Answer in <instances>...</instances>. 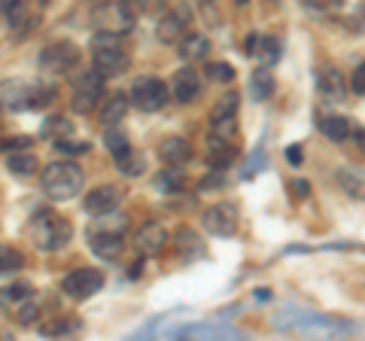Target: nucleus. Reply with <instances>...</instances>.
<instances>
[{
  "instance_id": "58836bf2",
  "label": "nucleus",
  "mask_w": 365,
  "mask_h": 341,
  "mask_svg": "<svg viewBox=\"0 0 365 341\" xmlns=\"http://www.w3.org/2000/svg\"><path fill=\"white\" fill-rule=\"evenodd\" d=\"M265 162H268V158H265V150H262V146H259V150H256V153H253V156H250L247 162H244V170H241V177H244V180L256 177L259 170H265Z\"/></svg>"
},
{
  "instance_id": "8fccbe9b",
  "label": "nucleus",
  "mask_w": 365,
  "mask_h": 341,
  "mask_svg": "<svg viewBox=\"0 0 365 341\" xmlns=\"http://www.w3.org/2000/svg\"><path fill=\"white\" fill-rule=\"evenodd\" d=\"M289 189L295 192V198H307V195H311V183H307V180H292Z\"/></svg>"
},
{
  "instance_id": "ea45409f",
  "label": "nucleus",
  "mask_w": 365,
  "mask_h": 341,
  "mask_svg": "<svg viewBox=\"0 0 365 341\" xmlns=\"http://www.w3.org/2000/svg\"><path fill=\"white\" fill-rule=\"evenodd\" d=\"M207 76L216 79V83H232V79H235V67L225 64V61H213L207 67Z\"/></svg>"
},
{
  "instance_id": "aec40b11",
  "label": "nucleus",
  "mask_w": 365,
  "mask_h": 341,
  "mask_svg": "<svg viewBox=\"0 0 365 341\" xmlns=\"http://www.w3.org/2000/svg\"><path fill=\"white\" fill-rule=\"evenodd\" d=\"M158 158L170 168H182L192 158V143L186 138H165L158 143Z\"/></svg>"
},
{
  "instance_id": "a211bd4d",
  "label": "nucleus",
  "mask_w": 365,
  "mask_h": 341,
  "mask_svg": "<svg viewBox=\"0 0 365 341\" xmlns=\"http://www.w3.org/2000/svg\"><path fill=\"white\" fill-rule=\"evenodd\" d=\"M317 88L326 101H344L347 98V79L338 67H323L317 76Z\"/></svg>"
},
{
  "instance_id": "6e6552de",
  "label": "nucleus",
  "mask_w": 365,
  "mask_h": 341,
  "mask_svg": "<svg viewBox=\"0 0 365 341\" xmlns=\"http://www.w3.org/2000/svg\"><path fill=\"white\" fill-rule=\"evenodd\" d=\"M98 290H104V275L98 268H76L61 280V292L73 302H86Z\"/></svg>"
},
{
  "instance_id": "20e7f679",
  "label": "nucleus",
  "mask_w": 365,
  "mask_h": 341,
  "mask_svg": "<svg viewBox=\"0 0 365 341\" xmlns=\"http://www.w3.org/2000/svg\"><path fill=\"white\" fill-rule=\"evenodd\" d=\"M40 186L52 201H71L83 192V170L71 158H61V162H52L43 168Z\"/></svg>"
},
{
  "instance_id": "f3484780",
  "label": "nucleus",
  "mask_w": 365,
  "mask_h": 341,
  "mask_svg": "<svg viewBox=\"0 0 365 341\" xmlns=\"http://www.w3.org/2000/svg\"><path fill=\"white\" fill-rule=\"evenodd\" d=\"M247 55L259 58L265 67L280 61V40L277 37H262V34H250L247 37Z\"/></svg>"
},
{
  "instance_id": "f257e3e1",
  "label": "nucleus",
  "mask_w": 365,
  "mask_h": 341,
  "mask_svg": "<svg viewBox=\"0 0 365 341\" xmlns=\"http://www.w3.org/2000/svg\"><path fill=\"white\" fill-rule=\"evenodd\" d=\"M271 326L280 329V332H304V335H350L356 332V323L347 320H335V317L326 314H314L304 308H280L271 317Z\"/></svg>"
},
{
  "instance_id": "f704fd0d",
  "label": "nucleus",
  "mask_w": 365,
  "mask_h": 341,
  "mask_svg": "<svg viewBox=\"0 0 365 341\" xmlns=\"http://www.w3.org/2000/svg\"><path fill=\"white\" fill-rule=\"evenodd\" d=\"M116 168H119V174L122 177H140L143 174V168H146V162H143V156L140 153H125L122 158H116Z\"/></svg>"
},
{
  "instance_id": "c85d7f7f",
  "label": "nucleus",
  "mask_w": 365,
  "mask_h": 341,
  "mask_svg": "<svg viewBox=\"0 0 365 341\" xmlns=\"http://www.w3.org/2000/svg\"><path fill=\"white\" fill-rule=\"evenodd\" d=\"M91 229H98V232H116V235H125L128 232V217L116 208V210H110L104 213V217H95V225Z\"/></svg>"
},
{
  "instance_id": "473e14b6",
  "label": "nucleus",
  "mask_w": 365,
  "mask_h": 341,
  "mask_svg": "<svg viewBox=\"0 0 365 341\" xmlns=\"http://www.w3.org/2000/svg\"><path fill=\"white\" fill-rule=\"evenodd\" d=\"M43 138L46 141H61V138H71L73 134V122H67V119H61V116H52V119H46L43 122Z\"/></svg>"
},
{
  "instance_id": "79ce46f5",
  "label": "nucleus",
  "mask_w": 365,
  "mask_h": 341,
  "mask_svg": "<svg viewBox=\"0 0 365 341\" xmlns=\"http://www.w3.org/2000/svg\"><path fill=\"white\" fill-rule=\"evenodd\" d=\"M4 299H9V302H25V299H31V283H13V287H6L4 290Z\"/></svg>"
},
{
  "instance_id": "39448f33",
  "label": "nucleus",
  "mask_w": 365,
  "mask_h": 341,
  "mask_svg": "<svg viewBox=\"0 0 365 341\" xmlns=\"http://www.w3.org/2000/svg\"><path fill=\"white\" fill-rule=\"evenodd\" d=\"M91 25H95L98 31H110V34H119V37H125L134 21H137V13L131 9L128 0H101L98 6H91Z\"/></svg>"
},
{
  "instance_id": "f8f14e48",
  "label": "nucleus",
  "mask_w": 365,
  "mask_h": 341,
  "mask_svg": "<svg viewBox=\"0 0 365 341\" xmlns=\"http://www.w3.org/2000/svg\"><path fill=\"white\" fill-rule=\"evenodd\" d=\"M168 241L170 238H168V229L162 223H143L134 235V247L140 256H158L168 247Z\"/></svg>"
},
{
  "instance_id": "4be33fe9",
  "label": "nucleus",
  "mask_w": 365,
  "mask_h": 341,
  "mask_svg": "<svg viewBox=\"0 0 365 341\" xmlns=\"http://www.w3.org/2000/svg\"><path fill=\"white\" fill-rule=\"evenodd\" d=\"M168 335H180V338H241L237 329H232V326H216V323L180 326V329H170Z\"/></svg>"
},
{
  "instance_id": "c03bdc74",
  "label": "nucleus",
  "mask_w": 365,
  "mask_h": 341,
  "mask_svg": "<svg viewBox=\"0 0 365 341\" xmlns=\"http://www.w3.org/2000/svg\"><path fill=\"white\" fill-rule=\"evenodd\" d=\"M76 329V323H64V320H55V323H46L40 332L46 335V338H52V335H64V332H73Z\"/></svg>"
},
{
  "instance_id": "4c0bfd02",
  "label": "nucleus",
  "mask_w": 365,
  "mask_h": 341,
  "mask_svg": "<svg viewBox=\"0 0 365 341\" xmlns=\"http://www.w3.org/2000/svg\"><path fill=\"white\" fill-rule=\"evenodd\" d=\"M237 104H241L237 92H225L220 101H216V107H213L210 116H232V113H237Z\"/></svg>"
},
{
  "instance_id": "5fc2aeb1",
  "label": "nucleus",
  "mask_w": 365,
  "mask_h": 341,
  "mask_svg": "<svg viewBox=\"0 0 365 341\" xmlns=\"http://www.w3.org/2000/svg\"><path fill=\"white\" fill-rule=\"evenodd\" d=\"M250 4V0H237V6H247Z\"/></svg>"
},
{
  "instance_id": "7ed1b4c3",
  "label": "nucleus",
  "mask_w": 365,
  "mask_h": 341,
  "mask_svg": "<svg viewBox=\"0 0 365 341\" xmlns=\"http://www.w3.org/2000/svg\"><path fill=\"white\" fill-rule=\"evenodd\" d=\"M91 61H95V71L101 76H122L131 67V55L119 34L98 31L91 37Z\"/></svg>"
},
{
  "instance_id": "9b49d317",
  "label": "nucleus",
  "mask_w": 365,
  "mask_h": 341,
  "mask_svg": "<svg viewBox=\"0 0 365 341\" xmlns=\"http://www.w3.org/2000/svg\"><path fill=\"white\" fill-rule=\"evenodd\" d=\"M201 223L216 238H232L237 232V208L232 201H220L201 213Z\"/></svg>"
},
{
  "instance_id": "bb28decb",
  "label": "nucleus",
  "mask_w": 365,
  "mask_h": 341,
  "mask_svg": "<svg viewBox=\"0 0 365 341\" xmlns=\"http://www.w3.org/2000/svg\"><path fill=\"white\" fill-rule=\"evenodd\" d=\"M319 131H323L329 141L344 143L350 134H353V125H350V119H344V116H319Z\"/></svg>"
},
{
  "instance_id": "09e8293b",
  "label": "nucleus",
  "mask_w": 365,
  "mask_h": 341,
  "mask_svg": "<svg viewBox=\"0 0 365 341\" xmlns=\"http://www.w3.org/2000/svg\"><path fill=\"white\" fill-rule=\"evenodd\" d=\"M216 186H222V170H213L210 177H204L201 183H198V189H201V192H207V189H216Z\"/></svg>"
},
{
  "instance_id": "393cba45",
  "label": "nucleus",
  "mask_w": 365,
  "mask_h": 341,
  "mask_svg": "<svg viewBox=\"0 0 365 341\" xmlns=\"http://www.w3.org/2000/svg\"><path fill=\"white\" fill-rule=\"evenodd\" d=\"M271 95H274V73L268 67H256V71L250 73V98H253L256 104H265Z\"/></svg>"
},
{
  "instance_id": "1a4fd4ad",
  "label": "nucleus",
  "mask_w": 365,
  "mask_h": 341,
  "mask_svg": "<svg viewBox=\"0 0 365 341\" xmlns=\"http://www.w3.org/2000/svg\"><path fill=\"white\" fill-rule=\"evenodd\" d=\"M192 25V6L189 4H177L168 16H162L155 21V37L165 46H177V43L186 37V28Z\"/></svg>"
},
{
  "instance_id": "0eeeda50",
  "label": "nucleus",
  "mask_w": 365,
  "mask_h": 341,
  "mask_svg": "<svg viewBox=\"0 0 365 341\" xmlns=\"http://www.w3.org/2000/svg\"><path fill=\"white\" fill-rule=\"evenodd\" d=\"M168 86L162 83L158 76H143V79H137V83L131 86V104L137 110H143V113H155V110H162L168 104Z\"/></svg>"
},
{
  "instance_id": "a18cd8bd",
  "label": "nucleus",
  "mask_w": 365,
  "mask_h": 341,
  "mask_svg": "<svg viewBox=\"0 0 365 341\" xmlns=\"http://www.w3.org/2000/svg\"><path fill=\"white\" fill-rule=\"evenodd\" d=\"M34 141L31 138H6L0 141V153H16V150H28Z\"/></svg>"
},
{
  "instance_id": "c9c22d12",
  "label": "nucleus",
  "mask_w": 365,
  "mask_h": 341,
  "mask_svg": "<svg viewBox=\"0 0 365 341\" xmlns=\"http://www.w3.org/2000/svg\"><path fill=\"white\" fill-rule=\"evenodd\" d=\"M155 186L162 189V192H168V195L180 192V189H182V174H180V168H170V165H168V170H162V174H158Z\"/></svg>"
},
{
  "instance_id": "49530a36",
  "label": "nucleus",
  "mask_w": 365,
  "mask_h": 341,
  "mask_svg": "<svg viewBox=\"0 0 365 341\" xmlns=\"http://www.w3.org/2000/svg\"><path fill=\"white\" fill-rule=\"evenodd\" d=\"M350 88H353V95H365V61L353 71L350 76Z\"/></svg>"
},
{
  "instance_id": "a19ab883",
  "label": "nucleus",
  "mask_w": 365,
  "mask_h": 341,
  "mask_svg": "<svg viewBox=\"0 0 365 341\" xmlns=\"http://www.w3.org/2000/svg\"><path fill=\"white\" fill-rule=\"evenodd\" d=\"M52 146H55L58 153H64V156H83V153H88V143H76V141H71V138L55 141Z\"/></svg>"
},
{
  "instance_id": "3c124183",
  "label": "nucleus",
  "mask_w": 365,
  "mask_h": 341,
  "mask_svg": "<svg viewBox=\"0 0 365 341\" xmlns=\"http://www.w3.org/2000/svg\"><path fill=\"white\" fill-rule=\"evenodd\" d=\"M287 158H289V165H302V158H304L302 146H299V143H292L289 150H287Z\"/></svg>"
},
{
  "instance_id": "864d4df0",
  "label": "nucleus",
  "mask_w": 365,
  "mask_h": 341,
  "mask_svg": "<svg viewBox=\"0 0 365 341\" xmlns=\"http://www.w3.org/2000/svg\"><path fill=\"white\" fill-rule=\"evenodd\" d=\"M353 138H356V146H359V150L365 153V128H359L356 134H353Z\"/></svg>"
},
{
  "instance_id": "13d9d810",
  "label": "nucleus",
  "mask_w": 365,
  "mask_h": 341,
  "mask_svg": "<svg viewBox=\"0 0 365 341\" xmlns=\"http://www.w3.org/2000/svg\"><path fill=\"white\" fill-rule=\"evenodd\" d=\"M4 4H6V0H0V6H4Z\"/></svg>"
},
{
  "instance_id": "cd10ccee",
  "label": "nucleus",
  "mask_w": 365,
  "mask_h": 341,
  "mask_svg": "<svg viewBox=\"0 0 365 341\" xmlns=\"http://www.w3.org/2000/svg\"><path fill=\"white\" fill-rule=\"evenodd\" d=\"M9 174H16V177H31V174H37V156L34 153H25V150H16L13 156H9Z\"/></svg>"
},
{
  "instance_id": "b1692460",
  "label": "nucleus",
  "mask_w": 365,
  "mask_h": 341,
  "mask_svg": "<svg viewBox=\"0 0 365 341\" xmlns=\"http://www.w3.org/2000/svg\"><path fill=\"white\" fill-rule=\"evenodd\" d=\"M210 52V37L207 34H186L180 40V58L182 61H201Z\"/></svg>"
},
{
  "instance_id": "2f4dec72",
  "label": "nucleus",
  "mask_w": 365,
  "mask_h": 341,
  "mask_svg": "<svg viewBox=\"0 0 365 341\" xmlns=\"http://www.w3.org/2000/svg\"><path fill=\"white\" fill-rule=\"evenodd\" d=\"M237 113L232 116H210V138H222V141H235L237 138Z\"/></svg>"
},
{
  "instance_id": "603ef678",
  "label": "nucleus",
  "mask_w": 365,
  "mask_h": 341,
  "mask_svg": "<svg viewBox=\"0 0 365 341\" xmlns=\"http://www.w3.org/2000/svg\"><path fill=\"white\" fill-rule=\"evenodd\" d=\"M307 4H319V6H326V9H338L341 0H307Z\"/></svg>"
},
{
  "instance_id": "f03ea898",
  "label": "nucleus",
  "mask_w": 365,
  "mask_h": 341,
  "mask_svg": "<svg viewBox=\"0 0 365 341\" xmlns=\"http://www.w3.org/2000/svg\"><path fill=\"white\" fill-rule=\"evenodd\" d=\"M28 235H31V244L37 250L55 253V250H61L67 241H71L73 225H71V220H64L52 210H37L28 223Z\"/></svg>"
},
{
  "instance_id": "ddd939ff",
  "label": "nucleus",
  "mask_w": 365,
  "mask_h": 341,
  "mask_svg": "<svg viewBox=\"0 0 365 341\" xmlns=\"http://www.w3.org/2000/svg\"><path fill=\"white\" fill-rule=\"evenodd\" d=\"M119 204H122V189L119 186H98V189L86 192L83 208H86L88 217H104V213L116 210Z\"/></svg>"
},
{
  "instance_id": "4d7b16f0",
  "label": "nucleus",
  "mask_w": 365,
  "mask_h": 341,
  "mask_svg": "<svg viewBox=\"0 0 365 341\" xmlns=\"http://www.w3.org/2000/svg\"><path fill=\"white\" fill-rule=\"evenodd\" d=\"M204 4H216V0H204Z\"/></svg>"
},
{
  "instance_id": "72a5a7b5",
  "label": "nucleus",
  "mask_w": 365,
  "mask_h": 341,
  "mask_svg": "<svg viewBox=\"0 0 365 341\" xmlns=\"http://www.w3.org/2000/svg\"><path fill=\"white\" fill-rule=\"evenodd\" d=\"M21 268H25V256H21L16 247H0V278L16 275Z\"/></svg>"
},
{
  "instance_id": "a878e982",
  "label": "nucleus",
  "mask_w": 365,
  "mask_h": 341,
  "mask_svg": "<svg viewBox=\"0 0 365 341\" xmlns=\"http://www.w3.org/2000/svg\"><path fill=\"white\" fill-rule=\"evenodd\" d=\"M128 107H131V98H128V95L113 92V95L107 98L104 110H101V122H104V125H119V122L125 119V113H128Z\"/></svg>"
},
{
  "instance_id": "2eb2a0df",
  "label": "nucleus",
  "mask_w": 365,
  "mask_h": 341,
  "mask_svg": "<svg viewBox=\"0 0 365 341\" xmlns=\"http://www.w3.org/2000/svg\"><path fill=\"white\" fill-rule=\"evenodd\" d=\"M170 95H174L180 104H192V101H198V95H201V76H198V71H192V67H182V71H177L174 83H170Z\"/></svg>"
},
{
  "instance_id": "6e6d98bb",
  "label": "nucleus",
  "mask_w": 365,
  "mask_h": 341,
  "mask_svg": "<svg viewBox=\"0 0 365 341\" xmlns=\"http://www.w3.org/2000/svg\"><path fill=\"white\" fill-rule=\"evenodd\" d=\"M40 4H52V0H40Z\"/></svg>"
},
{
  "instance_id": "37998d69",
  "label": "nucleus",
  "mask_w": 365,
  "mask_h": 341,
  "mask_svg": "<svg viewBox=\"0 0 365 341\" xmlns=\"http://www.w3.org/2000/svg\"><path fill=\"white\" fill-rule=\"evenodd\" d=\"M37 317H40V308L34 302H25L19 308V314H16V320L21 323V326H31V323H37Z\"/></svg>"
},
{
  "instance_id": "e433bc0d",
  "label": "nucleus",
  "mask_w": 365,
  "mask_h": 341,
  "mask_svg": "<svg viewBox=\"0 0 365 341\" xmlns=\"http://www.w3.org/2000/svg\"><path fill=\"white\" fill-rule=\"evenodd\" d=\"M55 101V88L52 86H31V98H28V110H43Z\"/></svg>"
},
{
  "instance_id": "5701e85b",
  "label": "nucleus",
  "mask_w": 365,
  "mask_h": 341,
  "mask_svg": "<svg viewBox=\"0 0 365 341\" xmlns=\"http://www.w3.org/2000/svg\"><path fill=\"white\" fill-rule=\"evenodd\" d=\"M335 180H338V186L344 189L350 198L365 201V170L362 168H353V165L338 168L335 170Z\"/></svg>"
},
{
  "instance_id": "c756f323",
  "label": "nucleus",
  "mask_w": 365,
  "mask_h": 341,
  "mask_svg": "<svg viewBox=\"0 0 365 341\" xmlns=\"http://www.w3.org/2000/svg\"><path fill=\"white\" fill-rule=\"evenodd\" d=\"M4 13H6V21H9V28L13 31H21L31 21V9H28L25 0H6Z\"/></svg>"
},
{
  "instance_id": "7c9ffc66",
  "label": "nucleus",
  "mask_w": 365,
  "mask_h": 341,
  "mask_svg": "<svg viewBox=\"0 0 365 341\" xmlns=\"http://www.w3.org/2000/svg\"><path fill=\"white\" fill-rule=\"evenodd\" d=\"M104 143H107V150L113 158H122L125 153H131L134 146L128 141V134H125L122 128H113V125H107V134H104Z\"/></svg>"
},
{
  "instance_id": "9d476101",
  "label": "nucleus",
  "mask_w": 365,
  "mask_h": 341,
  "mask_svg": "<svg viewBox=\"0 0 365 341\" xmlns=\"http://www.w3.org/2000/svg\"><path fill=\"white\" fill-rule=\"evenodd\" d=\"M83 58V49L71 40H58V43H49L43 52H40V67L43 71H52V73H64L71 67L79 64Z\"/></svg>"
},
{
  "instance_id": "de8ad7c7",
  "label": "nucleus",
  "mask_w": 365,
  "mask_h": 341,
  "mask_svg": "<svg viewBox=\"0 0 365 341\" xmlns=\"http://www.w3.org/2000/svg\"><path fill=\"white\" fill-rule=\"evenodd\" d=\"M134 13H155V6L162 4V0H128Z\"/></svg>"
},
{
  "instance_id": "4468645a",
  "label": "nucleus",
  "mask_w": 365,
  "mask_h": 341,
  "mask_svg": "<svg viewBox=\"0 0 365 341\" xmlns=\"http://www.w3.org/2000/svg\"><path fill=\"white\" fill-rule=\"evenodd\" d=\"M88 247L98 259H119L122 250H125V235L116 232H98V229H88Z\"/></svg>"
},
{
  "instance_id": "423d86ee",
  "label": "nucleus",
  "mask_w": 365,
  "mask_h": 341,
  "mask_svg": "<svg viewBox=\"0 0 365 341\" xmlns=\"http://www.w3.org/2000/svg\"><path fill=\"white\" fill-rule=\"evenodd\" d=\"M101 98H104V76L98 71H86L83 76H76L73 95H71V107L76 116H88V113L98 107Z\"/></svg>"
},
{
  "instance_id": "dca6fc26",
  "label": "nucleus",
  "mask_w": 365,
  "mask_h": 341,
  "mask_svg": "<svg viewBox=\"0 0 365 341\" xmlns=\"http://www.w3.org/2000/svg\"><path fill=\"white\" fill-rule=\"evenodd\" d=\"M174 247H177V256L182 259V263H198V259L207 253V247H204L201 235H198L195 229H189V225L177 229V235H174Z\"/></svg>"
},
{
  "instance_id": "412c9836",
  "label": "nucleus",
  "mask_w": 365,
  "mask_h": 341,
  "mask_svg": "<svg viewBox=\"0 0 365 341\" xmlns=\"http://www.w3.org/2000/svg\"><path fill=\"white\" fill-rule=\"evenodd\" d=\"M31 86L19 83V79H6L0 83V110H28Z\"/></svg>"
},
{
  "instance_id": "6ab92c4d",
  "label": "nucleus",
  "mask_w": 365,
  "mask_h": 341,
  "mask_svg": "<svg viewBox=\"0 0 365 341\" xmlns=\"http://www.w3.org/2000/svg\"><path fill=\"white\" fill-rule=\"evenodd\" d=\"M204 158H207L210 170H225L237 158V146H235V141L210 138L207 141V150H204Z\"/></svg>"
}]
</instances>
